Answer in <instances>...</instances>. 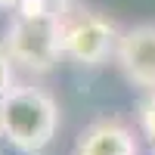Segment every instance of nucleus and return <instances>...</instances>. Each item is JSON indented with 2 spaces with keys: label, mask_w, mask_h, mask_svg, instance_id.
Segmentation results:
<instances>
[{
  "label": "nucleus",
  "mask_w": 155,
  "mask_h": 155,
  "mask_svg": "<svg viewBox=\"0 0 155 155\" xmlns=\"http://www.w3.org/2000/svg\"><path fill=\"white\" fill-rule=\"evenodd\" d=\"M12 62L34 74H47L56 68L62 53V9L53 0H22L12 9L6 41Z\"/></svg>",
  "instance_id": "nucleus-1"
},
{
  "label": "nucleus",
  "mask_w": 155,
  "mask_h": 155,
  "mask_svg": "<svg viewBox=\"0 0 155 155\" xmlns=\"http://www.w3.org/2000/svg\"><path fill=\"white\" fill-rule=\"evenodd\" d=\"M6 140L25 155H41L59 130V106L41 87H12L3 99Z\"/></svg>",
  "instance_id": "nucleus-2"
},
{
  "label": "nucleus",
  "mask_w": 155,
  "mask_h": 155,
  "mask_svg": "<svg viewBox=\"0 0 155 155\" xmlns=\"http://www.w3.org/2000/svg\"><path fill=\"white\" fill-rule=\"evenodd\" d=\"M121 28L93 9H62V53L78 65L96 68L118 50Z\"/></svg>",
  "instance_id": "nucleus-3"
},
{
  "label": "nucleus",
  "mask_w": 155,
  "mask_h": 155,
  "mask_svg": "<svg viewBox=\"0 0 155 155\" xmlns=\"http://www.w3.org/2000/svg\"><path fill=\"white\" fill-rule=\"evenodd\" d=\"M115 62L130 87L152 93L155 90V22H143L121 31Z\"/></svg>",
  "instance_id": "nucleus-4"
},
{
  "label": "nucleus",
  "mask_w": 155,
  "mask_h": 155,
  "mask_svg": "<svg viewBox=\"0 0 155 155\" xmlns=\"http://www.w3.org/2000/svg\"><path fill=\"white\" fill-rule=\"evenodd\" d=\"M74 155H140L134 127L118 118H99L74 143Z\"/></svg>",
  "instance_id": "nucleus-5"
},
{
  "label": "nucleus",
  "mask_w": 155,
  "mask_h": 155,
  "mask_svg": "<svg viewBox=\"0 0 155 155\" xmlns=\"http://www.w3.org/2000/svg\"><path fill=\"white\" fill-rule=\"evenodd\" d=\"M137 118H140L143 134L152 140V146H155V90L140 99V106H137Z\"/></svg>",
  "instance_id": "nucleus-6"
},
{
  "label": "nucleus",
  "mask_w": 155,
  "mask_h": 155,
  "mask_svg": "<svg viewBox=\"0 0 155 155\" xmlns=\"http://www.w3.org/2000/svg\"><path fill=\"white\" fill-rule=\"evenodd\" d=\"M12 87H16L12 84V56H9V50L0 44V99H6Z\"/></svg>",
  "instance_id": "nucleus-7"
},
{
  "label": "nucleus",
  "mask_w": 155,
  "mask_h": 155,
  "mask_svg": "<svg viewBox=\"0 0 155 155\" xmlns=\"http://www.w3.org/2000/svg\"><path fill=\"white\" fill-rule=\"evenodd\" d=\"M0 140H6V109H3V99H0Z\"/></svg>",
  "instance_id": "nucleus-8"
},
{
  "label": "nucleus",
  "mask_w": 155,
  "mask_h": 155,
  "mask_svg": "<svg viewBox=\"0 0 155 155\" xmlns=\"http://www.w3.org/2000/svg\"><path fill=\"white\" fill-rule=\"evenodd\" d=\"M19 3H22V0H0V9H9V12H12Z\"/></svg>",
  "instance_id": "nucleus-9"
}]
</instances>
